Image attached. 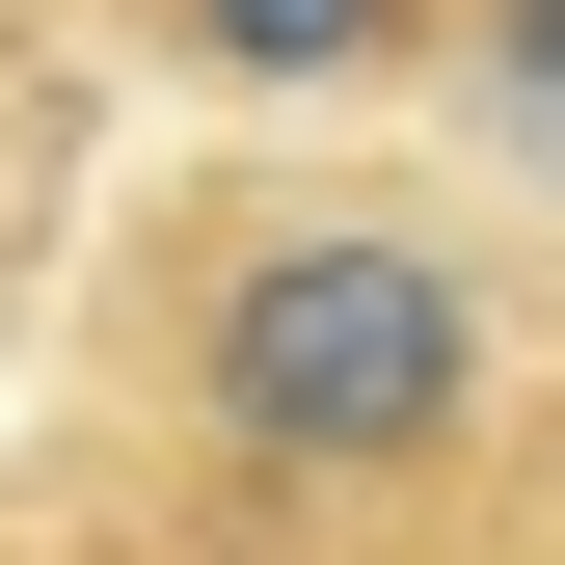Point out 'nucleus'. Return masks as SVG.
Here are the masks:
<instances>
[{
	"label": "nucleus",
	"mask_w": 565,
	"mask_h": 565,
	"mask_svg": "<svg viewBox=\"0 0 565 565\" xmlns=\"http://www.w3.org/2000/svg\"><path fill=\"white\" fill-rule=\"evenodd\" d=\"M82 431L108 565H512L539 323L431 189H162Z\"/></svg>",
	"instance_id": "obj_1"
},
{
	"label": "nucleus",
	"mask_w": 565,
	"mask_h": 565,
	"mask_svg": "<svg viewBox=\"0 0 565 565\" xmlns=\"http://www.w3.org/2000/svg\"><path fill=\"white\" fill-rule=\"evenodd\" d=\"M135 54H189V82H377V54H458V0H135Z\"/></svg>",
	"instance_id": "obj_2"
},
{
	"label": "nucleus",
	"mask_w": 565,
	"mask_h": 565,
	"mask_svg": "<svg viewBox=\"0 0 565 565\" xmlns=\"http://www.w3.org/2000/svg\"><path fill=\"white\" fill-rule=\"evenodd\" d=\"M458 82L512 108V135H565V0H458Z\"/></svg>",
	"instance_id": "obj_3"
},
{
	"label": "nucleus",
	"mask_w": 565,
	"mask_h": 565,
	"mask_svg": "<svg viewBox=\"0 0 565 565\" xmlns=\"http://www.w3.org/2000/svg\"><path fill=\"white\" fill-rule=\"evenodd\" d=\"M0 565H82V539H28V512H0Z\"/></svg>",
	"instance_id": "obj_4"
}]
</instances>
